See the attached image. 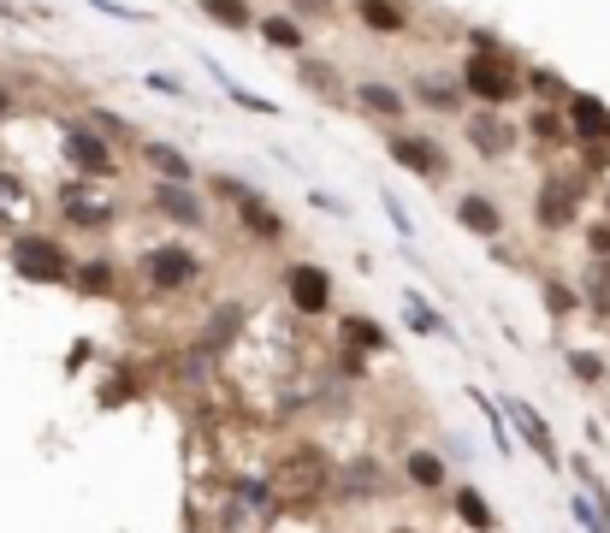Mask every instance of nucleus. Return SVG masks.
Wrapping results in <instances>:
<instances>
[{
    "mask_svg": "<svg viewBox=\"0 0 610 533\" xmlns=\"http://www.w3.org/2000/svg\"><path fill=\"white\" fill-rule=\"evenodd\" d=\"M344 486H350V492H374V486H379V474L368 469V462H362V469H356L350 480H344Z\"/></svg>",
    "mask_w": 610,
    "mask_h": 533,
    "instance_id": "obj_28",
    "label": "nucleus"
},
{
    "mask_svg": "<svg viewBox=\"0 0 610 533\" xmlns=\"http://www.w3.org/2000/svg\"><path fill=\"white\" fill-rule=\"evenodd\" d=\"M143 273H149V285H161V290H179V285H190L196 279V255L190 249H179V244H166V249H149L143 255Z\"/></svg>",
    "mask_w": 610,
    "mask_h": 533,
    "instance_id": "obj_4",
    "label": "nucleus"
},
{
    "mask_svg": "<svg viewBox=\"0 0 610 533\" xmlns=\"http://www.w3.org/2000/svg\"><path fill=\"white\" fill-rule=\"evenodd\" d=\"M60 214L72 219V226H83V232L113 226V208H108V202H95V196H83V191H60Z\"/></svg>",
    "mask_w": 610,
    "mask_h": 533,
    "instance_id": "obj_9",
    "label": "nucleus"
},
{
    "mask_svg": "<svg viewBox=\"0 0 610 533\" xmlns=\"http://www.w3.org/2000/svg\"><path fill=\"white\" fill-rule=\"evenodd\" d=\"M7 113H12V95H7V90H0V119H7Z\"/></svg>",
    "mask_w": 610,
    "mask_h": 533,
    "instance_id": "obj_32",
    "label": "nucleus"
},
{
    "mask_svg": "<svg viewBox=\"0 0 610 533\" xmlns=\"http://www.w3.org/2000/svg\"><path fill=\"white\" fill-rule=\"evenodd\" d=\"M533 136H546V143H551V136H563V131H557L551 113H533Z\"/></svg>",
    "mask_w": 610,
    "mask_h": 533,
    "instance_id": "obj_30",
    "label": "nucleus"
},
{
    "mask_svg": "<svg viewBox=\"0 0 610 533\" xmlns=\"http://www.w3.org/2000/svg\"><path fill=\"white\" fill-rule=\"evenodd\" d=\"M65 161H72L78 172H90V178H113V154H108V143H101L95 131H83V125L65 131Z\"/></svg>",
    "mask_w": 610,
    "mask_h": 533,
    "instance_id": "obj_7",
    "label": "nucleus"
},
{
    "mask_svg": "<svg viewBox=\"0 0 610 533\" xmlns=\"http://www.w3.org/2000/svg\"><path fill=\"white\" fill-rule=\"evenodd\" d=\"M344 332H350V344H356V350H379V344H386V332H379L374 320H350Z\"/></svg>",
    "mask_w": 610,
    "mask_h": 533,
    "instance_id": "obj_23",
    "label": "nucleus"
},
{
    "mask_svg": "<svg viewBox=\"0 0 610 533\" xmlns=\"http://www.w3.org/2000/svg\"><path fill=\"white\" fill-rule=\"evenodd\" d=\"M386 148H392V161H404L409 172H421V178H445V148L427 143V136L397 131V136H386Z\"/></svg>",
    "mask_w": 610,
    "mask_h": 533,
    "instance_id": "obj_5",
    "label": "nucleus"
},
{
    "mask_svg": "<svg viewBox=\"0 0 610 533\" xmlns=\"http://www.w3.org/2000/svg\"><path fill=\"white\" fill-rule=\"evenodd\" d=\"M421 101H427V107H457V90L439 83V78H421Z\"/></svg>",
    "mask_w": 610,
    "mask_h": 533,
    "instance_id": "obj_24",
    "label": "nucleus"
},
{
    "mask_svg": "<svg viewBox=\"0 0 610 533\" xmlns=\"http://www.w3.org/2000/svg\"><path fill=\"white\" fill-rule=\"evenodd\" d=\"M326 486H333V462H326L315 444H296L291 457H278V469H273V492L285 498V504H315Z\"/></svg>",
    "mask_w": 610,
    "mask_h": 533,
    "instance_id": "obj_1",
    "label": "nucleus"
},
{
    "mask_svg": "<svg viewBox=\"0 0 610 533\" xmlns=\"http://www.w3.org/2000/svg\"><path fill=\"white\" fill-rule=\"evenodd\" d=\"M12 267L37 285H60L65 279V249L54 237H19V244H12Z\"/></svg>",
    "mask_w": 610,
    "mask_h": 533,
    "instance_id": "obj_2",
    "label": "nucleus"
},
{
    "mask_svg": "<svg viewBox=\"0 0 610 533\" xmlns=\"http://www.w3.org/2000/svg\"><path fill=\"white\" fill-rule=\"evenodd\" d=\"M575 522H581L587 533H610V527H604V515H599V510H592V504H587V498H575Z\"/></svg>",
    "mask_w": 610,
    "mask_h": 533,
    "instance_id": "obj_27",
    "label": "nucleus"
},
{
    "mask_svg": "<svg viewBox=\"0 0 610 533\" xmlns=\"http://www.w3.org/2000/svg\"><path fill=\"white\" fill-rule=\"evenodd\" d=\"M569 119H575V136H587V143H604V136H610V107H604V101H592V95H575Z\"/></svg>",
    "mask_w": 610,
    "mask_h": 533,
    "instance_id": "obj_11",
    "label": "nucleus"
},
{
    "mask_svg": "<svg viewBox=\"0 0 610 533\" xmlns=\"http://www.w3.org/2000/svg\"><path fill=\"white\" fill-rule=\"evenodd\" d=\"M291 303L303 308V315H321L326 303H333V285H326V273L321 267H291Z\"/></svg>",
    "mask_w": 610,
    "mask_h": 533,
    "instance_id": "obj_8",
    "label": "nucleus"
},
{
    "mask_svg": "<svg viewBox=\"0 0 610 533\" xmlns=\"http://www.w3.org/2000/svg\"><path fill=\"white\" fill-rule=\"evenodd\" d=\"M457 510H462V522H468V527H486V522H492V510H486V498H480V492H457Z\"/></svg>",
    "mask_w": 610,
    "mask_h": 533,
    "instance_id": "obj_22",
    "label": "nucleus"
},
{
    "mask_svg": "<svg viewBox=\"0 0 610 533\" xmlns=\"http://www.w3.org/2000/svg\"><path fill=\"white\" fill-rule=\"evenodd\" d=\"M202 12L214 24H232V30H250V7L243 0H202Z\"/></svg>",
    "mask_w": 610,
    "mask_h": 533,
    "instance_id": "obj_17",
    "label": "nucleus"
},
{
    "mask_svg": "<svg viewBox=\"0 0 610 533\" xmlns=\"http://www.w3.org/2000/svg\"><path fill=\"white\" fill-rule=\"evenodd\" d=\"M12 202H24V191H19V178H7V172H0V208H12Z\"/></svg>",
    "mask_w": 610,
    "mask_h": 533,
    "instance_id": "obj_29",
    "label": "nucleus"
},
{
    "mask_svg": "<svg viewBox=\"0 0 610 533\" xmlns=\"http://www.w3.org/2000/svg\"><path fill=\"white\" fill-rule=\"evenodd\" d=\"M397 533H409V527H397Z\"/></svg>",
    "mask_w": 610,
    "mask_h": 533,
    "instance_id": "obj_33",
    "label": "nucleus"
},
{
    "mask_svg": "<svg viewBox=\"0 0 610 533\" xmlns=\"http://www.w3.org/2000/svg\"><path fill=\"white\" fill-rule=\"evenodd\" d=\"M569 368H575V380H599V373H604V362H599V356H587V350H575Z\"/></svg>",
    "mask_w": 610,
    "mask_h": 533,
    "instance_id": "obj_26",
    "label": "nucleus"
},
{
    "mask_svg": "<svg viewBox=\"0 0 610 533\" xmlns=\"http://www.w3.org/2000/svg\"><path fill=\"white\" fill-rule=\"evenodd\" d=\"M533 90H539V95H557L563 83H557V72H533Z\"/></svg>",
    "mask_w": 610,
    "mask_h": 533,
    "instance_id": "obj_31",
    "label": "nucleus"
},
{
    "mask_svg": "<svg viewBox=\"0 0 610 533\" xmlns=\"http://www.w3.org/2000/svg\"><path fill=\"white\" fill-rule=\"evenodd\" d=\"M468 143H475L480 154H504V148H510V143H516V136H510V125H504V119H492V113H480V119H475V125H468Z\"/></svg>",
    "mask_w": 610,
    "mask_h": 533,
    "instance_id": "obj_12",
    "label": "nucleus"
},
{
    "mask_svg": "<svg viewBox=\"0 0 610 533\" xmlns=\"http://www.w3.org/2000/svg\"><path fill=\"white\" fill-rule=\"evenodd\" d=\"M362 24L379 30V37H397V30H404V12H397L392 0H362Z\"/></svg>",
    "mask_w": 610,
    "mask_h": 533,
    "instance_id": "obj_15",
    "label": "nucleus"
},
{
    "mask_svg": "<svg viewBox=\"0 0 610 533\" xmlns=\"http://www.w3.org/2000/svg\"><path fill=\"white\" fill-rule=\"evenodd\" d=\"M575 208H581V184L575 178H546V191H539V226L563 232V226H575Z\"/></svg>",
    "mask_w": 610,
    "mask_h": 533,
    "instance_id": "obj_6",
    "label": "nucleus"
},
{
    "mask_svg": "<svg viewBox=\"0 0 610 533\" xmlns=\"http://www.w3.org/2000/svg\"><path fill=\"white\" fill-rule=\"evenodd\" d=\"M409 480H415V486H439V480H445V462L433 457V451H415V457H409Z\"/></svg>",
    "mask_w": 610,
    "mask_h": 533,
    "instance_id": "obj_20",
    "label": "nucleus"
},
{
    "mask_svg": "<svg viewBox=\"0 0 610 533\" xmlns=\"http://www.w3.org/2000/svg\"><path fill=\"white\" fill-rule=\"evenodd\" d=\"M261 37H267L273 48H303V24H291V19H267V24H261Z\"/></svg>",
    "mask_w": 610,
    "mask_h": 533,
    "instance_id": "obj_21",
    "label": "nucleus"
},
{
    "mask_svg": "<svg viewBox=\"0 0 610 533\" xmlns=\"http://www.w3.org/2000/svg\"><path fill=\"white\" fill-rule=\"evenodd\" d=\"M516 416H521V433H528V444H533V451L546 457V462H557V451H551V433H546V421H539L533 409H521V403H516Z\"/></svg>",
    "mask_w": 610,
    "mask_h": 533,
    "instance_id": "obj_19",
    "label": "nucleus"
},
{
    "mask_svg": "<svg viewBox=\"0 0 610 533\" xmlns=\"http://www.w3.org/2000/svg\"><path fill=\"white\" fill-rule=\"evenodd\" d=\"M83 290H90V297H95V290H113V267L108 262H90V267H83V279H78Z\"/></svg>",
    "mask_w": 610,
    "mask_h": 533,
    "instance_id": "obj_25",
    "label": "nucleus"
},
{
    "mask_svg": "<svg viewBox=\"0 0 610 533\" xmlns=\"http://www.w3.org/2000/svg\"><path fill=\"white\" fill-rule=\"evenodd\" d=\"M154 208H161L166 219H179V226H196L202 219V202L184 191L179 178H166V184H154Z\"/></svg>",
    "mask_w": 610,
    "mask_h": 533,
    "instance_id": "obj_10",
    "label": "nucleus"
},
{
    "mask_svg": "<svg viewBox=\"0 0 610 533\" xmlns=\"http://www.w3.org/2000/svg\"><path fill=\"white\" fill-rule=\"evenodd\" d=\"M462 83H468V95H480V101H510L516 95V72L498 60V48H480V54L462 65Z\"/></svg>",
    "mask_w": 610,
    "mask_h": 533,
    "instance_id": "obj_3",
    "label": "nucleus"
},
{
    "mask_svg": "<svg viewBox=\"0 0 610 533\" xmlns=\"http://www.w3.org/2000/svg\"><path fill=\"white\" fill-rule=\"evenodd\" d=\"M149 166H154V172H166V178H179V184L190 178V161H184L179 148H166V143H149Z\"/></svg>",
    "mask_w": 610,
    "mask_h": 533,
    "instance_id": "obj_18",
    "label": "nucleus"
},
{
    "mask_svg": "<svg viewBox=\"0 0 610 533\" xmlns=\"http://www.w3.org/2000/svg\"><path fill=\"white\" fill-rule=\"evenodd\" d=\"M457 219H462L468 232H480V237L498 232V208H492L486 196H462V202H457Z\"/></svg>",
    "mask_w": 610,
    "mask_h": 533,
    "instance_id": "obj_13",
    "label": "nucleus"
},
{
    "mask_svg": "<svg viewBox=\"0 0 610 533\" xmlns=\"http://www.w3.org/2000/svg\"><path fill=\"white\" fill-rule=\"evenodd\" d=\"M243 226H250L255 237H278V232H285V219H278L261 196H243Z\"/></svg>",
    "mask_w": 610,
    "mask_h": 533,
    "instance_id": "obj_14",
    "label": "nucleus"
},
{
    "mask_svg": "<svg viewBox=\"0 0 610 533\" xmlns=\"http://www.w3.org/2000/svg\"><path fill=\"white\" fill-rule=\"evenodd\" d=\"M356 95H362V107H374V113H386V119L404 113V95L386 90V83H356Z\"/></svg>",
    "mask_w": 610,
    "mask_h": 533,
    "instance_id": "obj_16",
    "label": "nucleus"
}]
</instances>
